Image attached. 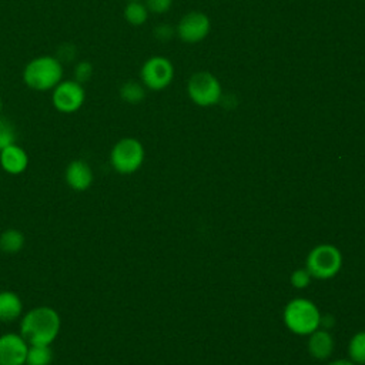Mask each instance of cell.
<instances>
[{"label":"cell","mask_w":365,"mask_h":365,"mask_svg":"<svg viewBox=\"0 0 365 365\" xmlns=\"http://www.w3.org/2000/svg\"><path fill=\"white\" fill-rule=\"evenodd\" d=\"M61 329L58 312L46 305L34 307L24 312L20 319L19 334L29 345H51Z\"/></svg>","instance_id":"obj_1"},{"label":"cell","mask_w":365,"mask_h":365,"mask_svg":"<svg viewBox=\"0 0 365 365\" xmlns=\"http://www.w3.org/2000/svg\"><path fill=\"white\" fill-rule=\"evenodd\" d=\"M61 80L63 66L54 56L34 57L23 68V81L34 91L53 90Z\"/></svg>","instance_id":"obj_2"},{"label":"cell","mask_w":365,"mask_h":365,"mask_svg":"<svg viewBox=\"0 0 365 365\" xmlns=\"http://www.w3.org/2000/svg\"><path fill=\"white\" fill-rule=\"evenodd\" d=\"M321 314L317 305L307 298L289 301L284 309V322L289 331L298 335H309L319 327Z\"/></svg>","instance_id":"obj_3"},{"label":"cell","mask_w":365,"mask_h":365,"mask_svg":"<svg viewBox=\"0 0 365 365\" xmlns=\"http://www.w3.org/2000/svg\"><path fill=\"white\" fill-rule=\"evenodd\" d=\"M342 267L341 251L331 244H319L314 247L305 262V268L311 277L317 279H329L335 277Z\"/></svg>","instance_id":"obj_4"},{"label":"cell","mask_w":365,"mask_h":365,"mask_svg":"<svg viewBox=\"0 0 365 365\" xmlns=\"http://www.w3.org/2000/svg\"><path fill=\"white\" fill-rule=\"evenodd\" d=\"M144 161V147L134 137L118 140L110 151V164L118 174L135 173Z\"/></svg>","instance_id":"obj_5"},{"label":"cell","mask_w":365,"mask_h":365,"mask_svg":"<svg viewBox=\"0 0 365 365\" xmlns=\"http://www.w3.org/2000/svg\"><path fill=\"white\" fill-rule=\"evenodd\" d=\"M190 100L200 107H211L221 101L222 87L220 80L210 71L194 73L187 83Z\"/></svg>","instance_id":"obj_6"},{"label":"cell","mask_w":365,"mask_h":365,"mask_svg":"<svg viewBox=\"0 0 365 365\" xmlns=\"http://www.w3.org/2000/svg\"><path fill=\"white\" fill-rule=\"evenodd\" d=\"M140 78L143 86L148 90H164L171 84L174 78V66L164 56H153L143 63Z\"/></svg>","instance_id":"obj_7"},{"label":"cell","mask_w":365,"mask_h":365,"mask_svg":"<svg viewBox=\"0 0 365 365\" xmlns=\"http://www.w3.org/2000/svg\"><path fill=\"white\" fill-rule=\"evenodd\" d=\"M86 100V91L83 84L73 80H61L51 90V104L53 107L64 114L76 113L81 108Z\"/></svg>","instance_id":"obj_8"},{"label":"cell","mask_w":365,"mask_h":365,"mask_svg":"<svg viewBox=\"0 0 365 365\" xmlns=\"http://www.w3.org/2000/svg\"><path fill=\"white\" fill-rule=\"evenodd\" d=\"M211 30V21L210 17L202 13V11H188L185 13L177 27H175V34L180 37V40H182L184 43H200L202 41Z\"/></svg>","instance_id":"obj_9"},{"label":"cell","mask_w":365,"mask_h":365,"mask_svg":"<svg viewBox=\"0 0 365 365\" xmlns=\"http://www.w3.org/2000/svg\"><path fill=\"white\" fill-rule=\"evenodd\" d=\"M29 344L16 332L0 335V365H24Z\"/></svg>","instance_id":"obj_10"},{"label":"cell","mask_w":365,"mask_h":365,"mask_svg":"<svg viewBox=\"0 0 365 365\" xmlns=\"http://www.w3.org/2000/svg\"><path fill=\"white\" fill-rule=\"evenodd\" d=\"M64 180L67 185L74 191H86L91 187L94 174L90 164L84 160H73L68 163L64 171Z\"/></svg>","instance_id":"obj_11"},{"label":"cell","mask_w":365,"mask_h":365,"mask_svg":"<svg viewBox=\"0 0 365 365\" xmlns=\"http://www.w3.org/2000/svg\"><path fill=\"white\" fill-rule=\"evenodd\" d=\"M0 165L7 174L19 175L26 171L29 165V155L26 150L16 143L10 144L0 151Z\"/></svg>","instance_id":"obj_12"},{"label":"cell","mask_w":365,"mask_h":365,"mask_svg":"<svg viewBox=\"0 0 365 365\" xmlns=\"http://www.w3.org/2000/svg\"><path fill=\"white\" fill-rule=\"evenodd\" d=\"M308 351L318 361L328 359L334 351V339L327 329H315L309 334Z\"/></svg>","instance_id":"obj_13"},{"label":"cell","mask_w":365,"mask_h":365,"mask_svg":"<svg viewBox=\"0 0 365 365\" xmlns=\"http://www.w3.org/2000/svg\"><path fill=\"white\" fill-rule=\"evenodd\" d=\"M23 315V301L13 291H0V322H13Z\"/></svg>","instance_id":"obj_14"},{"label":"cell","mask_w":365,"mask_h":365,"mask_svg":"<svg viewBox=\"0 0 365 365\" xmlns=\"http://www.w3.org/2000/svg\"><path fill=\"white\" fill-rule=\"evenodd\" d=\"M24 234L17 228H7L0 234V250L4 254H16L24 247Z\"/></svg>","instance_id":"obj_15"},{"label":"cell","mask_w":365,"mask_h":365,"mask_svg":"<svg viewBox=\"0 0 365 365\" xmlns=\"http://www.w3.org/2000/svg\"><path fill=\"white\" fill-rule=\"evenodd\" d=\"M148 13H150L148 9L140 0L127 1L124 7V19L130 26H134V27L143 26L148 19Z\"/></svg>","instance_id":"obj_16"},{"label":"cell","mask_w":365,"mask_h":365,"mask_svg":"<svg viewBox=\"0 0 365 365\" xmlns=\"http://www.w3.org/2000/svg\"><path fill=\"white\" fill-rule=\"evenodd\" d=\"M51 345H29L24 365H51Z\"/></svg>","instance_id":"obj_17"},{"label":"cell","mask_w":365,"mask_h":365,"mask_svg":"<svg viewBox=\"0 0 365 365\" xmlns=\"http://www.w3.org/2000/svg\"><path fill=\"white\" fill-rule=\"evenodd\" d=\"M120 98L128 104H138L145 98V87L143 83L128 80L120 87Z\"/></svg>","instance_id":"obj_18"},{"label":"cell","mask_w":365,"mask_h":365,"mask_svg":"<svg viewBox=\"0 0 365 365\" xmlns=\"http://www.w3.org/2000/svg\"><path fill=\"white\" fill-rule=\"evenodd\" d=\"M348 354L354 364L365 365V331L356 332L348 345Z\"/></svg>","instance_id":"obj_19"},{"label":"cell","mask_w":365,"mask_h":365,"mask_svg":"<svg viewBox=\"0 0 365 365\" xmlns=\"http://www.w3.org/2000/svg\"><path fill=\"white\" fill-rule=\"evenodd\" d=\"M16 143V131L11 123L0 117V151Z\"/></svg>","instance_id":"obj_20"},{"label":"cell","mask_w":365,"mask_h":365,"mask_svg":"<svg viewBox=\"0 0 365 365\" xmlns=\"http://www.w3.org/2000/svg\"><path fill=\"white\" fill-rule=\"evenodd\" d=\"M93 64L87 60H81L74 67V80L80 84H84L93 77Z\"/></svg>","instance_id":"obj_21"},{"label":"cell","mask_w":365,"mask_h":365,"mask_svg":"<svg viewBox=\"0 0 365 365\" xmlns=\"http://www.w3.org/2000/svg\"><path fill=\"white\" fill-rule=\"evenodd\" d=\"M311 274L308 272V269H295L292 274H291V284L295 287V288H305L308 287V284L311 282Z\"/></svg>","instance_id":"obj_22"},{"label":"cell","mask_w":365,"mask_h":365,"mask_svg":"<svg viewBox=\"0 0 365 365\" xmlns=\"http://www.w3.org/2000/svg\"><path fill=\"white\" fill-rule=\"evenodd\" d=\"M144 4H145V7L148 9L150 13L164 14L171 9L173 0H145Z\"/></svg>","instance_id":"obj_23"},{"label":"cell","mask_w":365,"mask_h":365,"mask_svg":"<svg viewBox=\"0 0 365 365\" xmlns=\"http://www.w3.org/2000/svg\"><path fill=\"white\" fill-rule=\"evenodd\" d=\"M175 29L170 24H160L154 29V37L160 41H168L174 37Z\"/></svg>","instance_id":"obj_24"},{"label":"cell","mask_w":365,"mask_h":365,"mask_svg":"<svg viewBox=\"0 0 365 365\" xmlns=\"http://www.w3.org/2000/svg\"><path fill=\"white\" fill-rule=\"evenodd\" d=\"M334 324H335V318H334L332 315H329V314H327L325 317H321V318H319V325L325 327L327 331H328Z\"/></svg>","instance_id":"obj_25"},{"label":"cell","mask_w":365,"mask_h":365,"mask_svg":"<svg viewBox=\"0 0 365 365\" xmlns=\"http://www.w3.org/2000/svg\"><path fill=\"white\" fill-rule=\"evenodd\" d=\"M328 365H356V364H354L351 359H336L329 362Z\"/></svg>","instance_id":"obj_26"},{"label":"cell","mask_w":365,"mask_h":365,"mask_svg":"<svg viewBox=\"0 0 365 365\" xmlns=\"http://www.w3.org/2000/svg\"><path fill=\"white\" fill-rule=\"evenodd\" d=\"M1 110H3V101H1V97H0V115H1Z\"/></svg>","instance_id":"obj_27"},{"label":"cell","mask_w":365,"mask_h":365,"mask_svg":"<svg viewBox=\"0 0 365 365\" xmlns=\"http://www.w3.org/2000/svg\"><path fill=\"white\" fill-rule=\"evenodd\" d=\"M127 1H137V0H127Z\"/></svg>","instance_id":"obj_28"}]
</instances>
